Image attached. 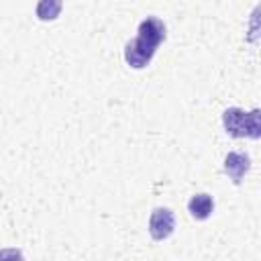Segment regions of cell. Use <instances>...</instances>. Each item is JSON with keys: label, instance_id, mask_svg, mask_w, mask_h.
<instances>
[{"label": "cell", "instance_id": "cell-1", "mask_svg": "<svg viewBox=\"0 0 261 261\" xmlns=\"http://www.w3.org/2000/svg\"><path fill=\"white\" fill-rule=\"evenodd\" d=\"M137 39L130 41L124 49V59L130 67L135 69H143L151 63L157 47L163 43L165 39V24L157 18V16H147L137 31Z\"/></svg>", "mask_w": 261, "mask_h": 261}, {"label": "cell", "instance_id": "cell-2", "mask_svg": "<svg viewBox=\"0 0 261 261\" xmlns=\"http://www.w3.org/2000/svg\"><path fill=\"white\" fill-rule=\"evenodd\" d=\"M224 128L232 137H251L259 139L261 135V122H259V110L243 112L241 108H228L222 116Z\"/></svg>", "mask_w": 261, "mask_h": 261}, {"label": "cell", "instance_id": "cell-3", "mask_svg": "<svg viewBox=\"0 0 261 261\" xmlns=\"http://www.w3.org/2000/svg\"><path fill=\"white\" fill-rule=\"evenodd\" d=\"M175 228V216L169 208H155L149 218V232L155 241L167 239Z\"/></svg>", "mask_w": 261, "mask_h": 261}, {"label": "cell", "instance_id": "cell-4", "mask_svg": "<svg viewBox=\"0 0 261 261\" xmlns=\"http://www.w3.org/2000/svg\"><path fill=\"white\" fill-rule=\"evenodd\" d=\"M249 167H251V161L245 153H228L226 159H224V171L230 175V179L234 184H239L245 177Z\"/></svg>", "mask_w": 261, "mask_h": 261}, {"label": "cell", "instance_id": "cell-5", "mask_svg": "<svg viewBox=\"0 0 261 261\" xmlns=\"http://www.w3.org/2000/svg\"><path fill=\"white\" fill-rule=\"evenodd\" d=\"M188 210H190L192 218H196V220H206V218L212 214V210H214V200H212V196H208V194H196V196H192V200L188 202Z\"/></svg>", "mask_w": 261, "mask_h": 261}, {"label": "cell", "instance_id": "cell-6", "mask_svg": "<svg viewBox=\"0 0 261 261\" xmlns=\"http://www.w3.org/2000/svg\"><path fill=\"white\" fill-rule=\"evenodd\" d=\"M63 0H39L37 4V16L39 20H55L61 12Z\"/></svg>", "mask_w": 261, "mask_h": 261}]
</instances>
